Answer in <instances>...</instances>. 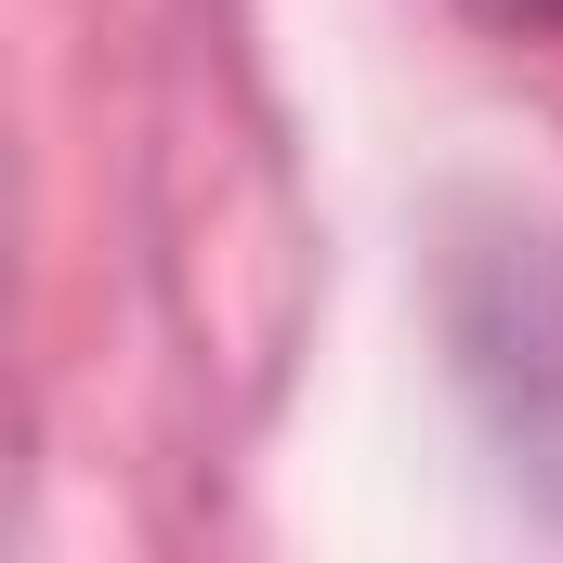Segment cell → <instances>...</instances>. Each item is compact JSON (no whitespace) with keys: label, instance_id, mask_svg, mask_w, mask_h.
I'll list each match as a JSON object with an SVG mask.
<instances>
[{"label":"cell","instance_id":"obj_2","mask_svg":"<svg viewBox=\"0 0 563 563\" xmlns=\"http://www.w3.org/2000/svg\"><path fill=\"white\" fill-rule=\"evenodd\" d=\"M485 13H498V26H551V40H563V0H485Z\"/></svg>","mask_w":563,"mask_h":563},{"label":"cell","instance_id":"obj_1","mask_svg":"<svg viewBox=\"0 0 563 563\" xmlns=\"http://www.w3.org/2000/svg\"><path fill=\"white\" fill-rule=\"evenodd\" d=\"M445 341L511 472L563 511V223H498L445 263Z\"/></svg>","mask_w":563,"mask_h":563}]
</instances>
